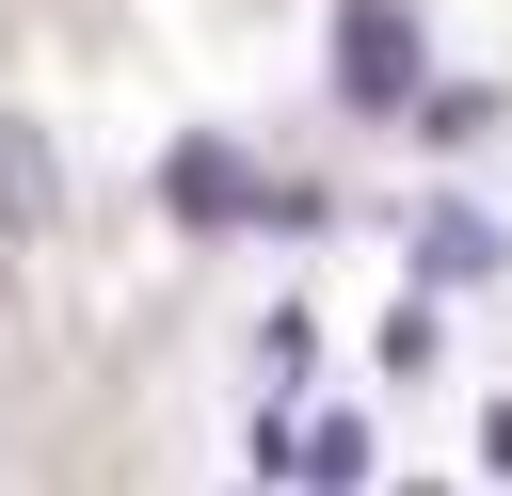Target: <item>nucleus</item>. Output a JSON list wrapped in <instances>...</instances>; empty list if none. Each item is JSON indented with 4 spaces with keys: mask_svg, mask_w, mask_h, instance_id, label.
I'll return each mask as SVG.
<instances>
[{
    "mask_svg": "<svg viewBox=\"0 0 512 496\" xmlns=\"http://www.w3.org/2000/svg\"><path fill=\"white\" fill-rule=\"evenodd\" d=\"M336 96H352V112H400V96H416V16H400V0H352V16H336Z\"/></svg>",
    "mask_w": 512,
    "mask_h": 496,
    "instance_id": "nucleus-1",
    "label": "nucleus"
},
{
    "mask_svg": "<svg viewBox=\"0 0 512 496\" xmlns=\"http://www.w3.org/2000/svg\"><path fill=\"white\" fill-rule=\"evenodd\" d=\"M160 192H176V224H240V208H256V160H240V144H208V128H192V144H176V160H160Z\"/></svg>",
    "mask_w": 512,
    "mask_h": 496,
    "instance_id": "nucleus-2",
    "label": "nucleus"
}]
</instances>
